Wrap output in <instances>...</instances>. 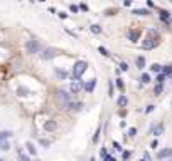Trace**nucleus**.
<instances>
[{
	"instance_id": "nucleus-16",
	"label": "nucleus",
	"mask_w": 172,
	"mask_h": 161,
	"mask_svg": "<svg viewBox=\"0 0 172 161\" xmlns=\"http://www.w3.org/2000/svg\"><path fill=\"white\" fill-rule=\"evenodd\" d=\"M128 40L137 42V40H139V32H137V30H130V32H128Z\"/></svg>"
},
{
	"instance_id": "nucleus-29",
	"label": "nucleus",
	"mask_w": 172,
	"mask_h": 161,
	"mask_svg": "<svg viewBox=\"0 0 172 161\" xmlns=\"http://www.w3.org/2000/svg\"><path fill=\"white\" fill-rule=\"evenodd\" d=\"M108 96L113 97V82L111 81H108Z\"/></svg>"
},
{
	"instance_id": "nucleus-40",
	"label": "nucleus",
	"mask_w": 172,
	"mask_h": 161,
	"mask_svg": "<svg viewBox=\"0 0 172 161\" xmlns=\"http://www.w3.org/2000/svg\"><path fill=\"white\" fill-rule=\"evenodd\" d=\"M132 2H133V0H123V5H125V7H130Z\"/></svg>"
},
{
	"instance_id": "nucleus-32",
	"label": "nucleus",
	"mask_w": 172,
	"mask_h": 161,
	"mask_svg": "<svg viewBox=\"0 0 172 161\" xmlns=\"http://www.w3.org/2000/svg\"><path fill=\"white\" fill-rule=\"evenodd\" d=\"M127 134H128L130 138H133V136L137 134V129H135V128H130V129H128V132H127Z\"/></svg>"
},
{
	"instance_id": "nucleus-37",
	"label": "nucleus",
	"mask_w": 172,
	"mask_h": 161,
	"mask_svg": "<svg viewBox=\"0 0 172 161\" xmlns=\"http://www.w3.org/2000/svg\"><path fill=\"white\" fill-rule=\"evenodd\" d=\"M40 144H42L44 148H49V144H51V143H49L47 139H40Z\"/></svg>"
},
{
	"instance_id": "nucleus-31",
	"label": "nucleus",
	"mask_w": 172,
	"mask_h": 161,
	"mask_svg": "<svg viewBox=\"0 0 172 161\" xmlns=\"http://www.w3.org/2000/svg\"><path fill=\"white\" fill-rule=\"evenodd\" d=\"M165 77H167L165 74H159V75H157V84H164Z\"/></svg>"
},
{
	"instance_id": "nucleus-2",
	"label": "nucleus",
	"mask_w": 172,
	"mask_h": 161,
	"mask_svg": "<svg viewBox=\"0 0 172 161\" xmlns=\"http://www.w3.org/2000/svg\"><path fill=\"white\" fill-rule=\"evenodd\" d=\"M56 97H58V102L61 104L62 107H68V106H69V102H71V94L69 92L59 89V91H56Z\"/></svg>"
},
{
	"instance_id": "nucleus-43",
	"label": "nucleus",
	"mask_w": 172,
	"mask_h": 161,
	"mask_svg": "<svg viewBox=\"0 0 172 161\" xmlns=\"http://www.w3.org/2000/svg\"><path fill=\"white\" fill-rule=\"evenodd\" d=\"M59 17H61V18H68V14H64V12H59Z\"/></svg>"
},
{
	"instance_id": "nucleus-11",
	"label": "nucleus",
	"mask_w": 172,
	"mask_h": 161,
	"mask_svg": "<svg viewBox=\"0 0 172 161\" xmlns=\"http://www.w3.org/2000/svg\"><path fill=\"white\" fill-rule=\"evenodd\" d=\"M54 52H56L54 49H46V50H44V54H42V59H44V61H51V59L56 55Z\"/></svg>"
},
{
	"instance_id": "nucleus-23",
	"label": "nucleus",
	"mask_w": 172,
	"mask_h": 161,
	"mask_svg": "<svg viewBox=\"0 0 172 161\" xmlns=\"http://www.w3.org/2000/svg\"><path fill=\"white\" fill-rule=\"evenodd\" d=\"M56 75H58L59 79H62V81H64V79L68 77V72L66 71H59V69H58V71H56Z\"/></svg>"
},
{
	"instance_id": "nucleus-12",
	"label": "nucleus",
	"mask_w": 172,
	"mask_h": 161,
	"mask_svg": "<svg viewBox=\"0 0 172 161\" xmlns=\"http://www.w3.org/2000/svg\"><path fill=\"white\" fill-rule=\"evenodd\" d=\"M69 91L73 94H78L81 91V82L79 81H74V82H71V86H69Z\"/></svg>"
},
{
	"instance_id": "nucleus-15",
	"label": "nucleus",
	"mask_w": 172,
	"mask_h": 161,
	"mask_svg": "<svg viewBox=\"0 0 172 161\" xmlns=\"http://www.w3.org/2000/svg\"><path fill=\"white\" fill-rule=\"evenodd\" d=\"M135 64L139 69H143L145 67V57H143V55H139V57L135 59Z\"/></svg>"
},
{
	"instance_id": "nucleus-28",
	"label": "nucleus",
	"mask_w": 172,
	"mask_h": 161,
	"mask_svg": "<svg viewBox=\"0 0 172 161\" xmlns=\"http://www.w3.org/2000/svg\"><path fill=\"white\" fill-rule=\"evenodd\" d=\"M140 81H142V84H149V82H150V75H149V74H142Z\"/></svg>"
},
{
	"instance_id": "nucleus-44",
	"label": "nucleus",
	"mask_w": 172,
	"mask_h": 161,
	"mask_svg": "<svg viewBox=\"0 0 172 161\" xmlns=\"http://www.w3.org/2000/svg\"><path fill=\"white\" fill-rule=\"evenodd\" d=\"M79 8H81V10H88V5H86V4H81Z\"/></svg>"
},
{
	"instance_id": "nucleus-9",
	"label": "nucleus",
	"mask_w": 172,
	"mask_h": 161,
	"mask_svg": "<svg viewBox=\"0 0 172 161\" xmlns=\"http://www.w3.org/2000/svg\"><path fill=\"white\" fill-rule=\"evenodd\" d=\"M44 129L46 131H56V129H58V122H56L54 119H49V121L44 124Z\"/></svg>"
},
{
	"instance_id": "nucleus-10",
	"label": "nucleus",
	"mask_w": 172,
	"mask_h": 161,
	"mask_svg": "<svg viewBox=\"0 0 172 161\" xmlns=\"http://www.w3.org/2000/svg\"><path fill=\"white\" fill-rule=\"evenodd\" d=\"M9 138H12V131H0V144L7 143Z\"/></svg>"
},
{
	"instance_id": "nucleus-4",
	"label": "nucleus",
	"mask_w": 172,
	"mask_h": 161,
	"mask_svg": "<svg viewBox=\"0 0 172 161\" xmlns=\"http://www.w3.org/2000/svg\"><path fill=\"white\" fill-rule=\"evenodd\" d=\"M26 50H27V54H37L40 50V44H39V40H27L26 42Z\"/></svg>"
},
{
	"instance_id": "nucleus-22",
	"label": "nucleus",
	"mask_w": 172,
	"mask_h": 161,
	"mask_svg": "<svg viewBox=\"0 0 172 161\" xmlns=\"http://www.w3.org/2000/svg\"><path fill=\"white\" fill-rule=\"evenodd\" d=\"M98 52L101 54L103 57H110V52H108V50H106V49H105V47H103V45H100V47H98Z\"/></svg>"
},
{
	"instance_id": "nucleus-50",
	"label": "nucleus",
	"mask_w": 172,
	"mask_h": 161,
	"mask_svg": "<svg viewBox=\"0 0 172 161\" xmlns=\"http://www.w3.org/2000/svg\"><path fill=\"white\" fill-rule=\"evenodd\" d=\"M140 161H145V159H140Z\"/></svg>"
},
{
	"instance_id": "nucleus-21",
	"label": "nucleus",
	"mask_w": 172,
	"mask_h": 161,
	"mask_svg": "<svg viewBox=\"0 0 172 161\" xmlns=\"http://www.w3.org/2000/svg\"><path fill=\"white\" fill-rule=\"evenodd\" d=\"M162 91H164V84H157V86L154 87V94L155 96H160Z\"/></svg>"
},
{
	"instance_id": "nucleus-27",
	"label": "nucleus",
	"mask_w": 172,
	"mask_h": 161,
	"mask_svg": "<svg viewBox=\"0 0 172 161\" xmlns=\"http://www.w3.org/2000/svg\"><path fill=\"white\" fill-rule=\"evenodd\" d=\"M19 161H29V156L22 153V149H19Z\"/></svg>"
},
{
	"instance_id": "nucleus-34",
	"label": "nucleus",
	"mask_w": 172,
	"mask_h": 161,
	"mask_svg": "<svg viewBox=\"0 0 172 161\" xmlns=\"http://www.w3.org/2000/svg\"><path fill=\"white\" fill-rule=\"evenodd\" d=\"M69 10L73 12V14H78V10H79V7H78V5H74V4H73V5H69Z\"/></svg>"
},
{
	"instance_id": "nucleus-13",
	"label": "nucleus",
	"mask_w": 172,
	"mask_h": 161,
	"mask_svg": "<svg viewBox=\"0 0 172 161\" xmlns=\"http://www.w3.org/2000/svg\"><path fill=\"white\" fill-rule=\"evenodd\" d=\"M26 148H27V151H29V154H34V156L37 154V149H36V146H34L32 141H27V143H26Z\"/></svg>"
},
{
	"instance_id": "nucleus-18",
	"label": "nucleus",
	"mask_w": 172,
	"mask_h": 161,
	"mask_svg": "<svg viewBox=\"0 0 172 161\" xmlns=\"http://www.w3.org/2000/svg\"><path fill=\"white\" fill-rule=\"evenodd\" d=\"M17 94H19V96H29V94H30V91L27 89V87L20 86V87L17 89Z\"/></svg>"
},
{
	"instance_id": "nucleus-39",
	"label": "nucleus",
	"mask_w": 172,
	"mask_h": 161,
	"mask_svg": "<svg viewBox=\"0 0 172 161\" xmlns=\"http://www.w3.org/2000/svg\"><path fill=\"white\" fill-rule=\"evenodd\" d=\"M157 146H159V141H157V139H154V141H152V144H150V148H154V149H155Z\"/></svg>"
},
{
	"instance_id": "nucleus-47",
	"label": "nucleus",
	"mask_w": 172,
	"mask_h": 161,
	"mask_svg": "<svg viewBox=\"0 0 172 161\" xmlns=\"http://www.w3.org/2000/svg\"><path fill=\"white\" fill-rule=\"evenodd\" d=\"M88 161H95V159H93V158H90V159H88Z\"/></svg>"
},
{
	"instance_id": "nucleus-51",
	"label": "nucleus",
	"mask_w": 172,
	"mask_h": 161,
	"mask_svg": "<svg viewBox=\"0 0 172 161\" xmlns=\"http://www.w3.org/2000/svg\"><path fill=\"white\" fill-rule=\"evenodd\" d=\"M101 161H106V159H101Z\"/></svg>"
},
{
	"instance_id": "nucleus-7",
	"label": "nucleus",
	"mask_w": 172,
	"mask_h": 161,
	"mask_svg": "<svg viewBox=\"0 0 172 161\" xmlns=\"http://www.w3.org/2000/svg\"><path fill=\"white\" fill-rule=\"evenodd\" d=\"M68 109H71V111H81V109H83V102H79V101H71Z\"/></svg>"
},
{
	"instance_id": "nucleus-46",
	"label": "nucleus",
	"mask_w": 172,
	"mask_h": 161,
	"mask_svg": "<svg viewBox=\"0 0 172 161\" xmlns=\"http://www.w3.org/2000/svg\"><path fill=\"white\" fill-rule=\"evenodd\" d=\"M0 161H7V159H4V158H0Z\"/></svg>"
},
{
	"instance_id": "nucleus-14",
	"label": "nucleus",
	"mask_w": 172,
	"mask_h": 161,
	"mask_svg": "<svg viewBox=\"0 0 172 161\" xmlns=\"http://www.w3.org/2000/svg\"><path fill=\"white\" fill-rule=\"evenodd\" d=\"M117 104L120 107H127L128 106V97L127 96H120V97H118V101H117Z\"/></svg>"
},
{
	"instance_id": "nucleus-33",
	"label": "nucleus",
	"mask_w": 172,
	"mask_h": 161,
	"mask_svg": "<svg viewBox=\"0 0 172 161\" xmlns=\"http://www.w3.org/2000/svg\"><path fill=\"white\" fill-rule=\"evenodd\" d=\"M100 156H101V159H106L108 153H106V149H105V148H101V151H100Z\"/></svg>"
},
{
	"instance_id": "nucleus-20",
	"label": "nucleus",
	"mask_w": 172,
	"mask_h": 161,
	"mask_svg": "<svg viewBox=\"0 0 172 161\" xmlns=\"http://www.w3.org/2000/svg\"><path fill=\"white\" fill-rule=\"evenodd\" d=\"M100 134H101V126H98V128H96V131H95V136H93V144H96V143H98V139H100Z\"/></svg>"
},
{
	"instance_id": "nucleus-45",
	"label": "nucleus",
	"mask_w": 172,
	"mask_h": 161,
	"mask_svg": "<svg viewBox=\"0 0 172 161\" xmlns=\"http://www.w3.org/2000/svg\"><path fill=\"white\" fill-rule=\"evenodd\" d=\"M106 161H117V159H115L113 156H110V154H108V156H106Z\"/></svg>"
},
{
	"instance_id": "nucleus-5",
	"label": "nucleus",
	"mask_w": 172,
	"mask_h": 161,
	"mask_svg": "<svg viewBox=\"0 0 172 161\" xmlns=\"http://www.w3.org/2000/svg\"><path fill=\"white\" fill-rule=\"evenodd\" d=\"M157 158L159 159H170L172 158V148H164L157 153Z\"/></svg>"
},
{
	"instance_id": "nucleus-36",
	"label": "nucleus",
	"mask_w": 172,
	"mask_h": 161,
	"mask_svg": "<svg viewBox=\"0 0 172 161\" xmlns=\"http://www.w3.org/2000/svg\"><path fill=\"white\" fill-rule=\"evenodd\" d=\"M113 148H115L117 151H121V149H123V148L120 146V143H117V141H113Z\"/></svg>"
},
{
	"instance_id": "nucleus-8",
	"label": "nucleus",
	"mask_w": 172,
	"mask_h": 161,
	"mask_svg": "<svg viewBox=\"0 0 172 161\" xmlns=\"http://www.w3.org/2000/svg\"><path fill=\"white\" fill-rule=\"evenodd\" d=\"M162 132H164V124H162V122L152 126V134H154V136H160Z\"/></svg>"
},
{
	"instance_id": "nucleus-17",
	"label": "nucleus",
	"mask_w": 172,
	"mask_h": 161,
	"mask_svg": "<svg viewBox=\"0 0 172 161\" xmlns=\"http://www.w3.org/2000/svg\"><path fill=\"white\" fill-rule=\"evenodd\" d=\"M169 18H170V12H167V10H160V20H164L165 24H169Z\"/></svg>"
},
{
	"instance_id": "nucleus-35",
	"label": "nucleus",
	"mask_w": 172,
	"mask_h": 161,
	"mask_svg": "<svg viewBox=\"0 0 172 161\" xmlns=\"http://www.w3.org/2000/svg\"><path fill=\"white\" fill-rule=\"evenodd\" d=\"M120 71H128V64L127 62H121L120 64Z\"/></svg>"
},
{
	"instance_id": "nucleus-41",
	"label": "nucleus",
	"mask_w": 172,
	"mask_h": 161,
	"mask_svg": "<svg viewBox=\"0 0 172 161\" xmlns=\"http://www.w3.org/2000/svg\"><path fill=\"white\" fill-rule=\"evenodd\" d=\"M117 86L120 87V89H123V82H121V79H117Z\"/></svg>"
},
{
	"instance_id": "nucleus-42",
	"label": "nucleus",
	"mask_w": 172,
	"mask_h": 161,
	"mask_svg": "<svg viewBox=\"0 0 172 161\" xmlns=\"http://www.w3.org/2000/svg\"><path fill=\"white\" fill-rule=\"evenodd\" d=\"M130 158V151H123V159H128Z\"/></svg>"
},
{
	"instance_id": "nucleus-6",
	"label": "nucleus",
	"mask_w": 172,
	"mask_h": 161,
	"mask_svg": "<svg viewBox=\"0 0 172 161\" xmlns=\"http://www.w3.org/2000/svg\"><path fill=\"white\" fill-rule=\"evenodd\" d=\"M83 87H84V91H86L88 94L95 92V87H96V79H91V81H90V82H86Z\"/></svg>"
},
{
	"instance_id": "nucleus-25",
	"label": "nucleus",
	"mask_w": 172,
	"mask_h": 161,
	"mask_svg": "<svg viewBox=\"0 0 172 161\" xmlns=\"http://www.w3.org/2000/svg\"><path fill=\"white\" fill-rule=\"evenodd\" d=\"M90 29H91L93 34H101V27H100V25H96V24H93Z\"/></svg>"
},
{
	"instance_id": "nucleus-24",
	"label": "nucleus",
	"mask_w": 172,
	"mask_h": 161,
	"mask_svg": "<svg viewBox=\"0 0 172 161\" xmlns=\"http://www.w3.org/2000/svg\"><path fill=\"white\" fill-rule=\"evenodd\" d=\"M162 74L172 75V65H164V69H162Z\"/></svg>"
},
{
	"instance_id": "nucleus-1",
	"label": "nucleus",
	"mask_w": 172,
	"mask_h": 161,
	"mask_svg": "<svg viewBox=\"0 0 172 161\" xmlns=\"http://www.w3.org/2000/svg\"><path fill=\"white\" fill-rule=\"evenodd\" d=\"M86 69H88V62H84V61H78L74 62L73 65V71H71V75H73L74 81H79L81 75L86 72Z\"/></svg>"
},
{
	"instance_id": "nucleus-38",
	"label": "nucleus",
	"mask_w": 172,
	"mask_h": 161,
	"mask_svg": "<svg viewBox=\"0 0 172 161\" xmlns=\"http://www.w3.org/2000/svg\"><path fill=\"white\" fill-rule=\"evenodd\" d=\"M154 107H155V106H152V104H150V106H147L145 112H147V114H149V112H152V111H154Z\"/></svg>"
},
{
	"instance_id": "nucleus-3",
	"label": "nucleus",
	"mask_w": 172,
	"mask_h": 161,
	"mask_svg": "<svg viewBox=\"0 0 172 161\" xmlns=\"http://www.w3.org/2000/svg\"><path fill=\"white\" fill-rule=\"evenodd\" d=\"M154 37H157V34H155V30H150L149 35H147V39L142 42V47H143L145 50H150V49H154V47H155V40H154Z\"/></svg>"
},
{
	"instance_id": "nucleus-30",
	"label": "nucleus",
	"mask_w": 172,
	"mask_h": 161,
	"mask_svg": "<svg viewBox=\"0 0 172 161\" xmlns=\"http://www.w3.org/2000/svg\"><path fill=\"white\" fill-rule=\"evenodd\" d=\"M9 149H10V144H9V141H7V143H2V144H0V151H9Z\"/></svg>"
},
{
	"instance_id": "nucleus-49",
	"label": "nucleus",
	"mask_w": 172,
	"mask_h": 161,
	"mask_svg": "<svg viewBox=\"0 0 172 161\" xmlns=\"http://www.w3.org/2000/svg\"><path fill=\"white\" fill-rule=\"evenodd\" d=\"M160 161H170V159H160Z\"/></svg>"
},
{
	"instance_id": "nucleus-26",
	"label": "nucleus",
	"mask_w": 172,
	"mask_h": 161,
	"mask_svg": "<svg viewBox=\"0 0 172 161\" xmlns=\"http://www.w3.org/2000/svg\"><path fill=\"white\" fill-rule=\"evenodd\" d=\"M162 69H164V67H162L160 64H152V67H150V71H152V72H160Z\"/></svg>"
},
{
	"instance_id": "nucleus-19",
	"label": "nucleus",
	"mask_w": 172,
	"mask_h": 161,
	"mask_svg": "<svg viewBox=\"0 0 172 161\" xmlns=\"http://www.w3.org/2000/svg\"><path fill=\"white\" fill-rule=\"evenodd\" d=\"M132 14H135V15H149L150 12L147 10V8H133Z\"/></svg>"
},
{
	"instance_id": "nucleus-48",
	"label": "nucleus",
	"mask_w": 172,
	"mask_h": 161,
	"mask_svg": "<svg viewBox=\"0 0 172 161\" xmlns=\"http://www.w3.org/2000/svg\"><path fill=\"white\" fill-rule=\"evenodd\" d=\"M37 2H46V0H37Z\"/></svg>"
}]
</instances>
